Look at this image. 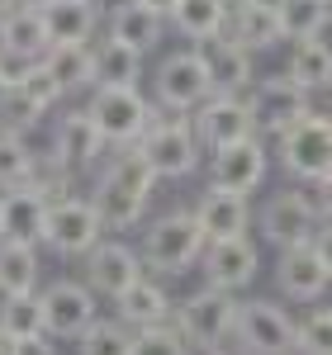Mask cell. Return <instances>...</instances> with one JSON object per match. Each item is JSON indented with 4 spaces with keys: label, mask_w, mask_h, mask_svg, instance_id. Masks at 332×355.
Here are the masks:
<instances>
[{
    "label": "cell",
    "mask_w": 332,
    "mask_h": 355,
    "mask_svg": "<svg viewBox=\"0 0 332 355\" xmlns=\"http://www.w3.org/2000/svg\"><path fill=\"white\" fill-rule=\"evenodd\" d=\"M152 185H157V175H152V166L138 157V147H133V152H119V157L100 171L95 194H90V204H95V214L105 223V232H128V227L142 218Z\"/></svg>",
    "instance_id": "obj_1"
},
{
    "label": "cell",
    "mask_w": 332,
    "mask_h": 355,
    "mask_svg": "<svg viewBox=\"0 0 332 355\" xmlns=\"http://www.w3.org/2000/svg\"><path fill=\"white\" fill-rule=\"evenodd\" d=\"M138 147V157L152 166V175L157 180H181V175H190L194 166H199V137H194V123L190 114H171L157 105V119L147 123V133L133 142Z\"/></svg>",
    "instance_id": "obj_2"
},
{
    "label": "cell",
    "mask_w": 332,
    "mask_h": 355,
    "mask_svg": "<svg viewBox=\"0 0 332 355\" xmlns=\"http://www.w3.org/2000/svg\"><path fill=\"white\" fill-rule=\"evenodd\" d=\"M204 223L194 218V209H176V214H162V218L152 223L147 232H142V261H147V270L157 275H185L204 256Z\"/></svg>",
    "instance_id": "obj_3"
},
{
    "label": "cell",
    "mask_w": 332,
    "mask_h": 355,
    "mask_svg": "<svg viewBox=\"0 0 332 355\" xmlns=\"http://www.w3.org/2000/svg\"><path fill=\"white\" fill-rule=\"evenodd\" d=\"M280 142V166L294 175V180H328L332 175V114H313L308 110L299 123H290Z\"/></svg>",
    "instance_id": "obj_4"
},
{
    "label": "cell",
    "mask_w": 332,
    "mask_h": 355,
    "mask_svg": "<svg viewBox=\"0 0 332 355\" xmlns=\"http://www.w3.org/2000/svg\"><path fill=\"white\" fill-rule=\"evenodd\" d=\"M85 110L95 119V128L110 137V147H133L147 133V123L157 119V105L142 100L138 85H95Z\"/></svg>",
    "instance_id": "obj_5"
},
{
    "label": "cell",
    "mask_w": 332,
    "mask_h": 355,
    "mask_svg": "<svg viewBox=\"0 0 332 355\" xmlns=\"http://www.w3.org/2000/svg\"><path fill=\"white\" fill-rule=\"evenodd\" d=\"M238 308L242 303L233 299L228 289H214V284H204L199 294L176 303V313H171V322L185 331V341L199 346V351H209V346H223V341H233V327H238Z\"/></svg>",
    "instance_id": "obj_6"
},
{
    "label": "cell",
    "mask_w": 332,
    "mask_h": 355,
    "mask_svg": "<svg viewBox=\"0 0 332 355\" xmlns=\"http://www.w3.org/2000/svg\"><path fill=\"white\" fill-rule=\"evenodd\" d=\"M233 341L247 355H294L299 351V322L280 308V303L251 299L238 308V327Z\"/></svg>",
    "instance_id": "obj_7"
},
{
    "label": "cell",
    "mask_w": 332,
    "mask_h": 355,
    "mask_svg": "<svg viewBox=\"0 0 332 355\" xmlns=\"http://www.w3.org/2000/svg\"><path fill=\"white\" fill-rule=\"evenodd\" d=\"M256 227H261V237L271 246H304L318 237V227H323V209L308 199L304 190H280L271 194L266 204H261V214H256Z\"/></svg>",
    "instance_id": "obj_8"
},
{
    "label": "cell",
    "mask_w": 332,
    "mask_h": 355,
    "mask_svg": "<svg viewBox=\"0 0 332 355\" xmlns=\"http://www.w3.org/2000/svg\"><path fill=\"white\" fill-rule=\"evenodd\" d=\"M247 105H251V119H256V133L280 137L290 123H299L308 114V90L290 71H280V76H261L251 85Z\"/></svg>",
    "instance_id": "obj_9"
},
{
    "label": "cell",
    "mask_w": 332,
    "mask_h": 355,
    "mask_svg": "<svg viewBox=\"0 0 332 355\" xmlns=\"http://www.w3.org/2000/svg\"><path fill=\"white\" fill-rule=\"evenodd\" d=\"M214 95V76L204 67L199 48L194 53H171L157 67V105L171 114H190L194 105H204Z\"/></svg>",
    "instance_id": "obj_10"
},
{
    "label": "cell",
    "mask_w": 332,
    "mask_h": 355,
    "mask_svg": "<svg viewBox=\"0 0 332 355\" xmlns=\"http://www.w3.org/2000/svg\"><path fill=\"white\" fill-rule=\"evenodd\" d=\"M266 142L251 133V137H238V142H223L214 147L209 157V185L214 190H233V194H251L261 180H266Z\"/></svg>",
    "instance_id": "obj_11"
},
{
    "label": "cell",
    "mask_w": 332,
    "mask_h": 355,
    "mask_svg": "<svg viewBox=\"0 0 332 355\" xmlns=\"http://www.w3.org/2000/svg\"><path fill=\"white\" fill-rule=\"evenodd\" d=\"M100 237H105V223H100L90 199H76V194L53 199V209H48V246L57 256H85Z\"/></svg>",
    "instance_id": "obj_12"
},
{
    "label": "cell",
    "mask_w": 332,
    "mask_h": 355,
    "mask_svg": "<svg viewBox=\"0 0 332 355\" xmlns=\"http://www.w3.org/2000/svg\"><path fill=\"white\" fill-rule=\"evenodd\" d=\"M190 123H194V137L214 152L223 142H238V137H251L256 133V119H251V105L242 95H223L214 90L204 105H194L190 110Z\"/></svg>",
    "instance_id": "obj_13"
},
{
    "label": "cell",
    "mask_w": 332,
    "mask_h": 355,
    "mask_svg": "<svg viewBox=\"0 0 332 355\" xmlns=\"http://www.w3.org/2000/svg\"><path fill=\"white\" fill-rule=\"evenodd\" d=\"M142 270H147L142 251H133L124 242H95L85 251V284L105 299H119L124 289H133L142 279Z\"/></svg>",
    "instance_id": "obj_14"
},
{
    "label": "cell",
    "mask_w": 332,
    "mask_h": 355,
    "mask_svg": "<svg viewBox=\"0 0 332 355\" xmlns=\"http://www.w3.org/2000/svg\"><path fill=\"white\" fill-rule=\"evenodd\" d=\"M43 318H48V336L76 341L95 322V289L76 279H53L43 289Z\"/></svg>",
    "instance_id": "obj_15"
},
{
    "label": "cell",
    "mask_w": 332,
    "mask_h": 355,
    "mask_svg": "<svg viewBox=\"0 0 332 355\" xmlns=\"http://www.w3.org/2000/svg\"><path fill=\"white\" fill-rule=\"evenodd\" d=\"M48 209H53V194L38 190V185H19L0 199V237L10 242H48Z\"/></svg>",
    "instance_id": "obj_16"
},
{
    "label": "cell",
    "mask_w": 332,
    "mask_h": 355,
    "mask_svg": "<svg viewBox=\"0 0 332 355\" xmlns=\"http://www.w3.org/2000/svg\"><path fill=\"white\" fill-rule=\"evenodd\" d=\"M199 261H204V284H214V289H228V294L247 289L251 279H256V266H261V256H256V246L247 242V232H242V237H223V242H209Z\"/></svg>",
    "instance_id": "obj_17"
},
{
    "label": "cell",
    "mask_w": 332,
    "mask_h": 355,
    "mask_svg": "<svg viewBox=\"0 0 332 355\" xmlns=\"http://www.w3.org/2000/svg\"><path fill=\"white\" fill-rule=\"evenodd\" d=\"M199 57H204V67H209V76H214V90L223 95H242L256 85V71H251V48H242L228 28L214 33V38H204V43H194Z\"/></svg>",
    "instance_id": "obj_18"
},
{
    "label": "cell",
    "mask_w": 332,
    "mask_h": 355,
    "mask_svg": "<svg viewBox=\"0 0 332 355\" xmlns=\"http://www.w3.org/2000/svg\"><path fill=\"white\" fill-rule=\"evenodd\" d=\"M276 279H280V289H285L290 299H318L332 284V270H328V261H323V251L313 242H304V246H285V251H280Z\"/></svg>",
    "instance_id": "obj_19"
},
{
    "label": "cell",
    "mask_w": 332,
    "mask_h": 355,
    "mask_svg": "<svg viewBox=\"0 0 332 355\" xmlns=\"http://www.w3.org/2000/svg\"><path fill=\"white\" fill-rule=\"evenodd\" d=\"M105 147H110V137L95 128L90 110H76V114H62V119H57V157H62L67 171L95 166L105 157Z\"/></svg>",
    "instance_id": "obj_20"
},
{
    "label": "cell",
    "mask_w": 332,
    "mask_h": 355,
    "mask_svg": "<svg viewBox=\"0 0 332 355\" xmlns=\"http://www.w3.org/2000/svg\"><path fill=\"white\" fill-rule=\"evenodd\" d=\"M194 218L204 223V237L209 242H223V237H242L251 223V209H247V194H233V190H209L199 194L194 204Z\"/></svg>",
    "instance_id": "obj_21"
},
{
    "label": "cell",
    "mask_w": 332,
    "mask_h": 355,
    "mask_svg": "<svg viewBox=\"0 0 332 355\" xmlns=\"http://www.w3.org/2000/svg\"><path fill=\"white\" fill-rule=\"evenodd\" d=\"M162 33H166V15L142 5V0H119L110 10V38L138 48V53H152L162 43Z\"/></svg>",
    "instance_id": "obj_22"
},
{
    "label": "cell",
    "mask_w": 332,
    "mask_h": 355,
    "mask_svg": "<svg viewBox=\"0 0 332 355\" xmlns=\"http://www.w3.org/2000/svg\"><path fill=\"white\" fill-rule=\"evenodd\" d=\"M228 33L242 48H251V53H266V48H276L280 38H285V24H280V10L261 5V0H242L228 15Z\"/></svg>",
    "instance_id": "obj_23"
},
{
    "label": "cell",
    "mask_w": 332,
    "mask_h": 355,
    "mask_svg": "<svg viewBox=\"0 0 332 355\" xmlns=\"http://www.w3.org/2000/svg\"><path fill=\"white\" fill-rule=\"evenodd\" d=\"M48 48H53V33H48L43 10L15 5L5 15V53L19 57V62H38V57H48Z\"/></svg>",
    "instance_id": "obj_24"
},
{
    "label": "cell",
    "mask_w": 332,
    "mask_h": 355,
    "mask_svg": "<svg viewBox=\"0 0 332 355\" xmlns=\"http://www.w3.org/2000/svg\"><path fill=\"white\" fill-rule=\"evenodd\" d=\"M228 15H233L228 0H176L166 24L176 28L181 38H190V43H204V38H214V33L228 28Z\"/></svg>",
    "instance_id": "obj_25"
},
{
    "label": "cell",
    "mask_w": 332,
    "mask_h": 355,
    "mask_svg": "<svg viewBox=\"0 0 332 355\" xmlns=\"http://www.w3.org/2000/svg\"><path fill=\"white\" fill-rule=\"evenodd\" d=\"M114 303H119V318H124L133 331L138 327H157V322H171V313H176L171 299H166V289L157 284V279H147V275H142L133 289H124Z\"/></svg>",
    "instance_id": "obj_26"
},
{
    "label": "cell",
    "mask_w": 332,
    "mask_h": 355,
    "mask_svg": "<svg viewBox=\"0 0 332 355\" xmlns=\"http://www.w3.org/2000/svg\"><path fill=\"white\" fill-rule=\"evenodd\" d=\"M90 53H95V85H138V76H142L138 48H128V43H119V38L105 33Z\"/></svg>",
    "instance_id": "obj_27"
},
{
    "label": "cell",
    "mask_w": 332,
    "mask_h": 355,
    "mask_svg": "<svg viewBox=\"0 0 332 355\" xmlns=\"http://www.w3.org/2000/svg\"><path fill=\"white\" fill-rule=\"evenodd\" d=\"M38 284V246L0 237V294H33Z\"/></svg>",
    "instance_id": "obj_28"
},
{
    "label": "cell",
    "mask_w": 332,
    "mask_h": 355,
    "mask_svg": "<svg viewBox=\"0 0 332 355\" xmlns=\"http://www.w3.org/2000/svg\"><path fill=\"white\" fill-rule=\"evenodd\" d=\"M43 62H48V71H53L57 81H62L67 95L95 85V53H90V43H53Z\"/></svg>",
    "instance_id": "obj_29"
},
{
    "label": "cell",
    "mask_w": 332,
    "mask_h": 355,
    "mask_svg": "<svg viewBox=\"0 0 332 355\" xmlns=\"http://www.w3.org/2000/svg\"><path fill=\"white\" fill-rule=\"evenodd\" d=\"M53 43H85L95 33V0H53L43 5Z\"/></svg>",
    "instance_id": "obj_30"
},
{
    "label": "cell",
    "mask_w": 332,
    "mask_h": 355,
    "mask_svg": "<svg viewBox=\"0 0 332 355\" xmlns=\"http://www.w3.org/2000/svg\"><path fill=\"white\" fill-rule=\"evenodd\" d=\"M304 90H323L332 81V48L313 33V38H294L290 48V67H285Z\"/></svg>",
    "instance_id": "obj_31"
},
{
    "label": "cell",
    "mask_w": 332,
    "mask_h": 355,
    "mask_svg": "<svg viewBox=\"0 0 332 355\" xmlns=\"http://www.w3.org/2000/svg\"><path fill=\"white\" fill-rule=\"evenodd\" d=\"M0 331L10 341H24V336H43L48 318H43V294H5L0 303Z\"/></svg>",
    "instance_id": "obj_32"
},
{
    "label": "cell",
    "mask_w": 332,
    "mask_h": 355,
    "mask_svg": "<svg viewBox=\"0 0 332 355\" xmlns=\"http://www.w3.org/2000/svg\"><path fill=\"white\" fill-rule=\"evenodd\" d=\"M33 171H38V157L28 152L24 137L19 133H0V190L33 185Z\"/></svg>",
    "instance_id": "obj_33"
},
{
    "label": "cell",
    "mask_w": 332,
    "mask_h": 355,
    "mask_svg": "<svg viewBox=\"0 0 332 355\" xmlns=\"http://www.w3.org/2000/svg\"><path fill=\"white\" fill-rule=\"evenodd\" d=\"M76 351L81 355H133V331L128 322L119 318V322H90V327L76 336Z\"/></svg>",
    "instance_id": "obj_34"
},
{
    "label": "cell",
    "mask_w": 332,
    "mask_h": 355,
    "mask_svg": "<svg viewBox=\"0 0 332 355\" xmlns=\"http://www.w3.org/2000/svg\"><path fill=\"white\" fill-rule=\"evenodd\" d=\"M332 19L328 0H285L280 5V24H285V38H313L323 33Z\"/></svg>",
    "instance_id": "obj_35"
},
{
    "label": "cell",
    "mask_w": 332,
    "mask_h": 355,
    "mask_svg": "<svg viewBox=\"0 0 332 355\" xmlns=\"http://www.w3.org/2000/svg\"><path fill=\"white\" fill-rule=\"evenodd\" d=\"M133 355H190V341L176 322H157L133 331Z\"/></svg>",
    "instance_id": "obj_36"
},
{
    "label": "cell",
    "mask_w": 332,
    "mask_h": 355,
    "mask_svg": "<svg viewBox=\"0 0 332 355\" xmlns=\"http://www.w3.org/2000/svg\"><path fill=\"white\" fill-rule=\"evenodd\" d=\"M19 90H24L28 100H33V105H38V110H53L57 100H62V95H67V90H62V81H57L53 71H48V62H43V57H38V62H28L24 71H19Z\"/></svg>",
    "instance_id": "obj_37"
},
{
    "label": "cell",
    "mask_w": 332,
    "mask_h": 355,
    "mask_svg": "<svg viewBox=\"0 0 332 355\" xmlns=\"http://www.w3.org/2000/svg\"><path fill=\"white\" fill-rule=\"evenodd\" d=\"M43 114H48V110H38L24 90L15 85V90L0 100V133H28L33 123H43Z\"/></svg>",
    "instance_id": "obj_38"
},
{
    "label": "cell",
    "mask_w": 332,
    "mask_h": 355,
    "mask_svg": "<svg viewBox=\"0 0 332 355\" xmlns=\"http://www.w3.org/2000/svg\"><path fill=\"white\" fill-rule=\"evenodd\" d=\"M299 355H332V308H313L299 322Z\"/></svg>",
    "instance_id": "obj_39"
},
{
    "label": "cell",
    "mask_w": 332,
    "mask_h": 355,
    "mask_svg": "<svg viewBox=\"0 0 332 355\" xmlns=\"http://www.w3.org/2000/svg\"><path fill=\"white\" fill-rule=\"evenodd\" d=\"M10 355H57V346L48 341V331H43V336H24V341H10Z\"/></svg>",
    "instance_id": "obj_40"
},
{
    "label": "cell",
    "mask_w": 332,
    "mask_h": 355,
    "mask_svg": "<svg viewBox=\"0 0 332 355\" xmlns=\"http://www.w3.org/2000/svg\"><path fill=\"white\" fill-rule=\"evenodd\" d=\"M313 246L323 251V261H328V270H332V223L323 218V227H318V237H313Z\"/></svg>",
    "instance_id": "obj_41"
},
{
    "label": "cell",
    "mask_w": 332,
    "mask_h": 355,
    "mask_svg": "<svg viewBox=\"0 0 332 355\" xmlns=\"http://www.w3.org/2000/svg\"><path fill=\"white\" fill-rule=\"evenodd\" d=\"M318 190H323V204H318V209H323V218L332 223V175H328V180H318Z\"/></svg>",
    "instance_id": "obj_42"
},
{
    "label": "cell",
    "mask_w": 332,
    "mask_h": 355,
    "mask_svg": "<svg viewBox=\"0 0 332 355\" xmlns=\"http://www.w3.org/2000/svg\"><path fill=\"white\" fill-rule=\"evenodd\" d=\"M199 355H247L242 346H209V351H199Z\"/></svg>",
    "instance_id": "obj_43"
},
{
    "label": "cell",
    "mask_w": 332,
    "mask_h": 355,
    "mask_svg": "<svg viewBox=\"0 0 332 355\" xmlns=\"http://www.w3.org/2000/svg\"><path fill=\"white\" fill-rule=\"evenodd\" d=\"M142 5H152V10H162V15H171V5H176V0H142Z\"/></svg>",
    "instance_id": "obj_44"
},
{
    "label": "cell",
    "mask_w": 332,
    "mask_h": 355,
    "mask_svg": "<svg viewBox=\"0 0 332 355\" xmlns=\"http://www.w3.org/2000/svg\"><path fill=\"white\" fill-rule=\"evenodd\" d=\"M323 105H328V114H332V81L323 85Z\"/></svg>",
    "instance_id": "obj_45"
},
{
    "label": "cell",
    "mask_w": 332,
    "mask_h": 355,
    "mask_svg": "<svg viewBox=\"0 0 332 355\" xmlns=\"http://www.w3.org/2000/svg\"><path fill=\"white\" fill-rule=\"evenodd\" d=\"M15 5H19V0H0V15H10V10H15Z\"/></svg>",
    "instance_id": "obj_46"
},
{
    "label": "cell",
    "mask_w": 332,
    "mask_h": 355,
    "mask_svg": "<svg viewBox=\"0 0 332 355\" xmlns=\"http://www.w3.org/2000/svg\"><path fill=\"white\" fill-rule=\"evenodd\" d=\"M19 5H33V10H43V5H53V0H19Z\"/></svg>",
    "instance_id": "obj_47"
},
{
    "label": "cell",
    "mask_w": 332,
    "mask_h": 355,
    "mask_svg": "<svg viewBox=\"0 0 332 355\" xmlns=\"http://www.w3.org/2000/svg\"><path fill=\"white\" fill-rule=\"evenodd\" d=\"M0 355H10V336L5 331H0Z\"/></svg>",
    "instance_id": "obj_48"
},
{
    "label": "cell",
    "mask_w": 332,
    "mask_h": 355,
    "mask_svg": "<svg viewBox=\"0 0 332 355\" xmlns=\"http://www.w3.org/2000/svg\"><path fill=\"white\" fill-rule=\"evenodd\" d=\"M0 57H5V15H0Z\"/></svg>",
    "instance_id": "obj_49"
},
{
    "label": "cell",
    "mask_w": 332,
    "mask_h": 355,
    "mask_svg": "<svg viewBox=\"0 0 332 355\" xmlns=\"http://www.w3.org/2000/svg\"><path fill=\"white\" fill-rule=\"evenodd\" d=\"M261 5H271V10H280V5H285V0H261Z\"/></svg>",
    "instance_id": "obj_50"
},
{
    "label": "cell",
    "mask_w": 332,
    "mask_h": 355,
    "mask_svg": "<svg viewBox=\"0 0 332 355\" xmlns=\"http://www.w3.org/2000/svg\"><path fill=\"white\" fill-rule=\"evenodd\" d=\"M228 5H242V0H228Z\"/></svg>",
    "instance_id": "obj_51"
},
{
    "label": "cell",
    "mask_w": 332,
    "mask_h": 355,
    "mask_svg": "<svg viewBox=\"0 0 332 355\" xmlns=\"http://www.w3.org/2000/svg\"><path fill=\"white\" fill-rule=\"evenodd\" d=\"M0 199H5V194H0Z\"/></svg>",
    "instance_id": "obj_52"
},
{
    "label": "cell",
    "mask_w": 332,
    "mask_h": 355,
    "mask_svg": "<svg viewBox=\"0 0 332 355\" xmlns=\"http://www.w3.org/2000/svg\"><path fill=\"white\" fill-rule=\"evenodd\" d=\"M328 5H332V0H328Z\"/></svg>",
    "instance_id": "obj_53"
}]
</instances>
